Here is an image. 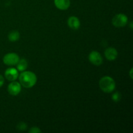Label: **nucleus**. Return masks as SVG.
<instances>
[{
  "mask_svg": "<svg viewBox=\"0 0 133 133\" xmlns=\"http://www.w3.org/2000/svg\"><path fill=\"white\" fill-rule=\"evenodd\" d=\"M19 61V57L18 54L15 53H9L5 55L3 58V62L7 66L16 65Z\"/></svg>",
  "mask_w": 133,
  "mask_h": 133,
  "instance_id": "nucleus-4",
  "label": "nucleus"
},
{
  "mask_svg": "<svg viewBox=\"0 0 133 133\" xmlns=\"http://www.w3.org/2000/svg\"><path fill=\"white\" fill-rule=\"evenodd\" d=\"M132 68H131V72H130V76H131V79H132Z\"/></svg>",
  "mask_w": 133,
  "mask_h": 133,
  "instance_id": "nucleus-17",
  "label": "nucleus"
},
{
  "mask_svg": "<svg viewBox=\"0 0 133 133\" xmlns=\"http://www.w3.org/2000/svg\"><path fill=\"white\" fill-rule=\"evenodd\" d=\"M68 25L71 29L77 30L80 27L81 22L77 17L70 16L68 19Z\"/></svg>",
  "mask_w": 133,
  "mask_h": 133,
  "instance_id": "nucleus-9",
  "label": "nucleus"
},
{
  "mask_svg": "<svg viewBox=\"0 0 133 133\" xmlns=\"http://www.w3.org/2000/svg\"><path fill=\"white\" fill-rule=\"evenodd\" d=\"M128 22V18L124 14H116L112 20V25L116 27H123L127 25Z\"/></svg>",
  "mask_w": 133,
  "mask_h": 133,
  "instance_id": "nucleus-3",
  "label": "nucleus"
},
{
  "mask_svg": "<svg viewBox=\"0 0 133 133\" xmlns=\"http://www.w3.org/2000/svg\"><path fill=\"white\" fill-rule=\"evenodd\" d=\"M112 99L113 101H115V102H118L121 99V94L118 92H115V93L113 94Z\"/></svg>",
  "mask_w": 133,
  "mask_h": 133,
  "instance_id": "nucleus-14",
  "label": "nucleus"
},
{
  "mask_svg": "<svg viewBox=\"0 0 133 133\" xmlns=\"http://www.w3.org/2000/svg\"><path fill=\"white\" fill-rule=\"evenodd\" d=\"M4 82H5V80H4L3 76L0 74V88H1L3 85Z\"/></svg>",
  "mask_w": 133,
  "mask_h": 133,
  "instance_id": "nucleus-16",
  "label": "nucleus"
},
{
  "mask_svg": "<svg viewBox=\"0 0 133 133\" xmlns=\"http://www.w3.org/2000/svg\"><path fill=\"white\" fill-rule=\"evenodd\" d=\"M27 66H28V62L25 59H23V58L21 60L19 59L16 64V69L18 71L22 72L23 71H25L26 69L27 68Z\"/></svg>",
  "mask_w": 133,
  "mask_h": 133,
  "instance_id": "nucleus-11",
  "label": "nucleus"
},
{
  "mask_svg": "<svg viewBox=\"0 0 133 133\" xmlns=\"http://www.w3.org/2000/svg\"><path fill=\"white\" fill-rule=\"evenodd\" d=\"M130 25H131V29H132V22H131Z\"/></svg>",
  "mask_w": 133,
  "mask_h": 133,
  "instance_id": "nucleus-18",
  "label": "nucleus"
},
{
  "mask_svg": "<svg viewBox=\"0 0 133 133\" xmlns=\"http://www.w3.org/2000/svg\"><path fill=\"white\" fill-rule=\"evenodd\" d=\"M118 51L114 48H108L105 51V56L109 61H114L118 57Z\"/></svg>",
  "mask_w": 133,
  "mask_h": 133,
  "instance_id": "nucleus-8",
  "label": "nucleus"
},
{
  "mask_svg": "<svg viewBox=\"0 0 133 133\" xmlns=\"http://www.w3.org/2000/svg\"><path fill=\"white\" fill-rule=\"evenodd\" d=\"M99 87L105 93H111L115 90L116 83L114 79L109 76H104L100 79Z\"/></svg>",
  "mask_w": 133,
  "mask_h": 133,
  "instance_id": "nucleus-2",
  "label": "nucleus"
},
{
  "mask_svg": "<svg viewBox=\"0 0 133 133\" xmlns=\"http://www.w3.org/2000/svg\"><path fill=\"white\" fill-rule=\"evenodd\" d=\"M8 92L12 96H17L20 93L22 90V85L20 83L16 81H11V83L8 85Z\"/></svg>",
  "mask_w": 133,
  "mask_h": 133,
  "instance_id": "nucleus-6",
  "label": "nucleus"
},
{
  "mask_svg": "<svg viewBox=\"0 0 133 133\" xmlns=\"http://www.w3.org/2000/svg\"><path fill=\"white\" fill-rule=\"evenodd\" d=\"M16 127L19 131H25L27 128V125L25 122H20L17 125Z\"/></svg>",
  "mask_w": 133,
  "mask_h": 133,
  "instance_id": "nucleus-13",
  "label": "nucleus"
},
{
  "mask_svg": "<svg viewBox=\"0 0 133 133\" xmlns=\"http://www.w3.org/2000/svg\"><path fill=\"white\" fill-rule=\"evenodd\" d=\"M19 83L26 88L33 87L37 81V77L35 73L30 71H23L19 75Z\"/></svg>",
  "mask_w": 133,
  "mask_h": 133,
  "instance_id": "nucleus-1",
  "label": "nucleus"
},
{
  "mask_svg": "<svg viewBox=\"0 0 133 133\" xmlns=\"http://www.w3.org/2000/svg\"><path fill=\"white\" fill-rule=\"evenodd\" d=\"M5 77L9 81H14L19 77V72L14 68H9L5 71Z\"/></svg>",
  "mask_w": 133,
  "mask_h": 133,
  "instance_id": "nucleus-7",
  "label": "nucleus"
},
{
  "mask_svg": "<svg viewBox=\"0 0 133 133\" xmlns=\"http://www.w3.org/2000/svg\"><path fill=\"white\" fill-rule=\"evenodd\" d=\"M29 132L30 133H39L42 132V131L38 127H31V129L29 131Z\"/></svg>",
  "mask_w": 133,
  "mask_h": 133,
  "instance_id": "nucleus-15",
  "label": "nucleus"
},
{
  "mask_svg": "<svg viewBox=\"0 0 133 133\" xmlns=\"http://www.w3.org/2000/svg\"><path fill=\"white\" fill-rule=\"evenodd\" d=\"M55 5L58 9L61 10H67L70 6V0H54Z\"/></svg>",
  "mask_w": 133,
  "mask_h": 133,
  "instance_id": "nucleus-10",
  "label": "nucleus"
},
{
  "mask_svg": "<svg viewBox=\"0 0 133 133\" xmlns=\"http://www.w3.org/2000/svg\"><path fill=\"white\" fill-rule=\"evenodd\" d=\"M89 61L95 66H99L103 63V57L99 52L93 51L88 55Z\"/></svg>",
  "mask_w": 133,
  "mask_h": 133,
  "instance_id": "nucleus-5",
  "label": "nucleus"
},
{
  "mask_svg": "<svg viewBox=\"0 0 133 133\" xmlns=\"http://www.w3.org/2000/svg\"><path fill=\"white\" fill-rule=\"evenodd\" d=\"M19 37H20V35L19 32L17 31H12L8 35V38L10 42H16L19 40Z\"/></svg>",
  "mask_w": 133,
  "mask_h": 133,
  "instance_id": "nucleus-12",
  "label": "nucleus"
}]
</instances>
